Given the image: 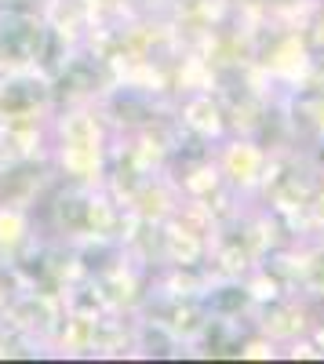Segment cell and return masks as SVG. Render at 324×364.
Here are the masks:
<instances>
[]
</instances>
